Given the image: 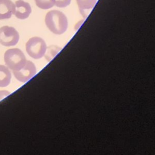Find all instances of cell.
Instances as JSON below:
<instances>
[{"instance_id":"8","label":"cell","mask_w":155,"mask_h":155,"mask_svg":"<svg viewBox=\"0 0 155 155\" xmlns=\"http://www.w3.org/2000/svg\"><path fill=\"white\" fill-rule=\"evenodd\" d=\"M12 74L8 68L4 65H0V87L8 86L11 81Z\"/></svg>"},{"instance_id":"12","label":"cell","mask_w":155,"mask_h":155,"mask_svg":"<svg viewBox=\"0 0 155 155\" xmlns=\"http://www.w3.org/2000/svg\"><path fill=\"white\" fill-rule=\"evenodd\" d=\"M10 93L7 90H1L0 91V101L5 98L6 96H8Z\"/></svg>"},{"instance_id":"7","label":"cell","mask_w":155,"mask_h":155,"mask_svg":"<svg viewBox=\"0 0 155 155\" xmlns=\"http://www.w3.org/2000/svg\"><path fill=\"white\" fill-rule=\"evenodd\" d=\"M15 11V5L11 0H0V20L11 18Z\"/></svg>"},{"instance_id":"11","label":"cell","mask_w":155,"mask_h":155,"mask_svg":"<svg viewBox=\"0 0 155 155\" xmlns=\"http://www.w3.org/2000/svg\"><path fill=\"white\" fill-rule=\"evenodd\" d=\"M54 5L59 8H65L70 5L71 0H54Z\"/></svg>"},{"instance_id":"1","label":"cell","mask_w":155,"mask_h":155,"mask_svg":"<svg viewBox=\"0 0 155 155\" xmlns=\"http://www.w3.org/2000/svg\"><path fill=\"white\" fill-rule=\"evenodd\" d=\"M45 23L48 29L57 35L64 33L67 30L68 25L65 15L57 10H51L46 14Z\"/></svg>"},{"instance_id":"6","label":"cell","mask_w":155,"mask_h":155,"mask_svg":"<svg viewBox=\"0 0 155 155\" xmlns=\"http://www.w3.org/2000/svg\"><path fill=\"white\" fill-rule=\"evenodd\" d=\"M15 16L19 19H27L31 13V8L29 3L23 1L18 0L15 2Z\"/></svg>"},{"instance_id":"4","label":"cell","mask_w":155,"mask_h":155,"mask_svg":"<svg viewBox=\"0 0 155 155\" xmlns=\"http://www.w3.org/2000/svg\"><path fill=\"white\" fill-rule=\"evenodd\" d=\"M19 39L18 31L13 27L5 25L0 28V44L5 47L16 45Z\"/></svg>"},{"instance_id":"9","label":"cell","mask_w":155,"mask_h":155,"mask_svg":"<svg viewBox=\"0 0 155 155\" xmlns=\"http://www.w3.org/2000/svg\"><path fill=\"white\" fill-rule=\"evenodd\" d=\"M81 11L90 10L94 7L97 0H76Z\"/></svg>"},{"instance_id":"5","label":"cell","mask_w":155,"mask_h":155,"mask_svg":"<svg viewBox=\"0 0 155 155\" xmlns=\"http://www.w3.org/2000/svg\"><path fill=\"white\" fill-rule=\"evenodd\" d=\"M15 78L21 82H26L36 74L35 65L30 61H27L24 66L18 71H13Z\"/></svg>"},{"instance_id":"2","label":"cell","mask_w":155,"mask_h":155,"mask_svg":"<svg viewBox=\"0 0 155 155\" xmlns=\"http://www.w3.org/2000/svg\"><path fill=\"white\" fill-rule=\"evenodd\" d=\"M4 58L7 67L13 71L21 69L27 61L24 53L17 48L7 50L4 53Z\"/></svg>"},{"instance_id":"3","label":"cell","mask_w":155,"mask_h":155,"mask_svg":"<svg viewBox=\"0 0 155 155\" xmlns=\"http://www.w3.org/2000/svg\"><path fill=\"white\" fill-rule=\"evenodd\" d=\"M25 50L31 58L35 59H39L45 55L47 50V45L43 39L35 36L30 38L26 42Z\"/></svg>"},{"instance_id":"10","label":"cell","mask_w":155,"mask_h":155,"mask_svg":"<svg viewBox=\"0 0 155 155\" xmlns=\"http://www.w3.org/2000/svg\"><path fill=\"white\" fill-rule=\"evenodd\" d=\"M36 5L40 8L47 10L54 5V0H35Z\"/></svg>"}]
</instances>
